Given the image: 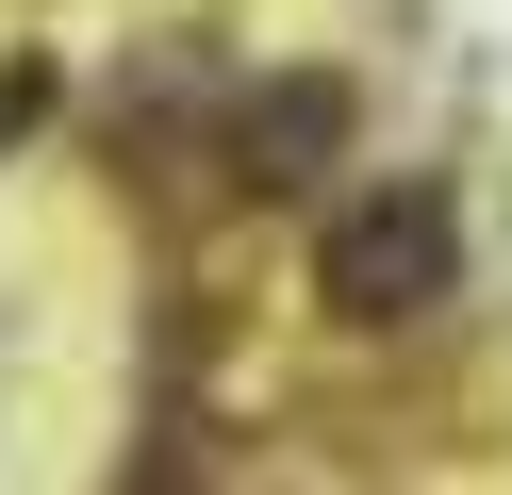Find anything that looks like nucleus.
<instances>
[{
	"label": "nucleus",
	"mask_w": 512,
	"mask_h": 495,
	"mask_svg": "<svg viewBox=\"0 0 512 495\" xmlns=\"http://www.w3.org/2000/svg\"><path fill=\"white\" fill-rule=\"evenodd\" d=\"M34 116H50V66H0V149H17Z\"/></svg>",
	"instance_id": "3"
},
{
	"label": "nucleus",
	"mask_w": 512,
	"mask_h": 495,
	"mask_svg": "<svg viewBox=\"0 0 512 495\" xmlns=\"http://www.w3.org/2000/svg\"><path fill=\"white\" fill-rule=\"evenodd\" d=\"M446 281H463V215H446V182H364L331 231H314V297H331L347 330H413Z\"/></svg>",
	"instance_id": "1"
},
{
	"label": "nucleus",
	"mask_w": 512,
	"mask_h": 495,
	"mask_svg": "<svg viewBox=\"0 0 512 495\" xmlns=\"http://www.w3.org/2000/svg\"><path fill=\"white\" fill-rule=\"evenodd\" d=\"M331 132H347V83H281L265 116H248V182H265V198H298Z\"/></svg>",
	"instance_id": "2"
}]
</instances>
